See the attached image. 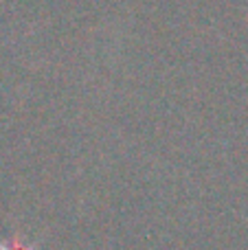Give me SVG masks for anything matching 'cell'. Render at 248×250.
Masks as SVG:
<instances>
[{
  "instance_id": "obj_1",
  "label": "cell",
  "mask_w": 248,
  "mask_h": 250,
  "mask_svg": "<svg viewBox=\"0 0 248 250\" xmlns=\"http://www.w3.org/2000/svg\"><path fill=\"white\" fill-rule=\"evenodd\" d=\"M0 250H20V248H7V246H0Z\"/></svg>"
}]
</instances>
